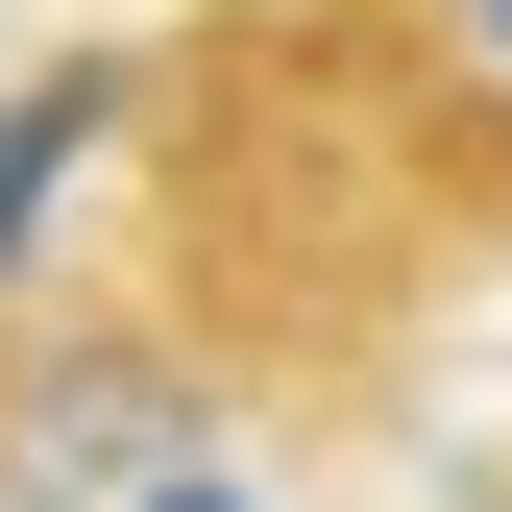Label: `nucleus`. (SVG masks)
I'll use <instances>...</instances> for the list:
<instances>
[{
	"label": "nucleus",
	"mask_w": 512,
	"mask_h": 512,
	"mask_svg": "<svg viewBox=\"0 0 512 512\" xmlns=\"http://www.w3.org/2000/svg\"><path fill=\"white\" fill-rule=\"evenodd\" d=\"M488 49H512V0H488Z\"/></svg>",
	"instance_id": "7ed1b4c3"
},
{
	"label": "nucleus",
	"mask_w": 512,
	"mask_h": 512,
	"mask_svg": "<svg viewBox=\"0 0 512 512\" xmlns=\"http://www.w3.org/2000/svg\"><path fill=\"white\" fill-rule=\"evenodd\" d=\"M147 512H244V488H147Z\"/></svg>",
	"instance_id": "f03ea898"
},
{
	"label": "nucleus",
	"mask_w": 512,
	"mask_h": 512,
	"mask_svg": "<svg viewBox=\"0 0 512 512\" xmlns=\"http://www.w3.org/2000/svg\"><path fill=\"white\" fill-rule=\"evenodd\" d=\"M122 147V74H98V49H74V74H25V98H0V269H25V244L49 220H74V171Z\"/></svg>",
	"instance_id": "f257e3e1"
}]
</instances>
